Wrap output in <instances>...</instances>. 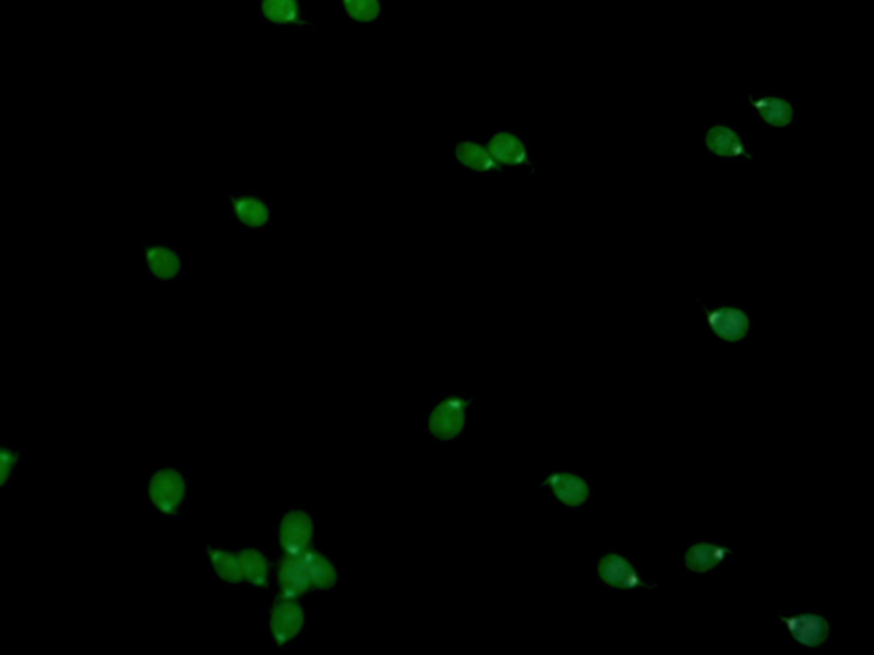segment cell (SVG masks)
Here are the masks:
<instances>
[{
  "mask_svg": "<svg viewBox=\"0 0 874 655\" xmlns=\"http://www.w3.org/2000/svg\"><path fill=\"white\" fill-rule=\"evenodd\" d=\"M226 200L235 223L247 233H267L274 226V209L259 191H229Z\"/></svg>",
  "mask_w": 874,
  "mask_h": 655,
  "instance_id": "ba28073f",
  "label": "cell"
},
{
  "mask_svg": "<svg viewBox=\"0 0 874 655\" xmlns=\"http://www.w3.org/2000/svg\"><path fill=\"white\" fill-rule=\"evenodd\" d=\"M23 466V451L16 445L0 442V491L8 490Z\"/></svg>",
  "mask_w": 874,
  "mask_h": 655,
  "instance_id": "7402d4cb",
  "label": "cell"
},
{
  "mask_svg": "<svg viewBox=\"0 0 874 655\" xmlns=\"http://www.w3.org/2000/svg\"><path fill=\"white\" fill-rule=\"evenodd\" d=\"M541 490L552 493L553 500L571 512L580 511L595 497V487L576 469H555L540 478Z\"/></svg>",
  "mask_w": 874,
  "mask_h": 655,
  "instance_id": "52a82bcc",
  "label": "cell"
},
{
  "mask_svg": "<svg viewBox=\"0 0 874 655\" xmlns=\"http://www.w3.org/2000/svg\"><path fill=\"white\" fill-rule=\"evenodd\" d=\"M240 562L241 581L253 590H267L274 579V565L271 557L260 548H243L236 551Z\"/></svg>",
  "mask_w": 874,
  "mask_h": 655,
  "instance_id": "d6986e66",
  "label": "cell"
},
{
  "mask_svg": "<svg viewBox=\"0 0 874 655\" xmlns=\"http://www.w3.org/2000/svg\"><path fill=\"white\" fill-rule=\"evenodd\" d=\"M595 579L607 590L624 591V593L658 587L656 582L644 579L643 572L632 562L631 557L619 551H607L596 557Z\"/></svg>",
  "mask_w": 874,
  "mask_h": 655,
  "instance_id": "5b68a950",
  "label": "cell"
},
{
  "mask_svg": "<svg viewBox=\"0 0 874 655\" xmlns=\"http://www.w3.org/2000/svg\"><path fill=\"white\" fill-rule=\"evenodd\" d=\"M307 628V609L301 599L275 594L268 611V633L275 647H289Z\"/></svg>",
  "mask_w": 874,
  "mask_h": 655,
  "instance_id": "8992f818",
  "label": "cell"
},
{
  "mask_svg": "<svg viewBox=\"0 0 874 655\" xmlns=\"http://www.w3.org/2000/svg\"><path fill=\"white\" fill-rule=\"evenodd\" d=\"M487 148L502 168L519 169V171L535 175L534 156L528 142L519 135L516 130L499 129L495 130L487 141Z\"/></svg>",
  "mask_w": 874,
  "mask_h": 655,
  "instance_id": "9c48e42d",
  "label": "cell"
},
{
  "mask_svg": "<svg viewBox=\"0 0 874 655\" xmlns=\"http://www.w3.org/2000/svg\"><path fill=\"white\" fill-rule=\"evenodd\" d=\"M259 17L263 24L283 29H316L301 0H260Z\"/></svg>",
  "mask_w": 874,
  "mask_h": 655,
  "instance_id": "9a60e30c",
  "label": "cell"
},
{
  "mask_svg": "<svg viewBox=\"0 0 874 655\" xmlns=\"http://www.w3.org/2000/svg\"><path fill=\"white\" fill-rule=\"evenodd\" d=\"M777 621L785 628L794 644L806 651H818L830 644L831 627L828 618L818 609L782 611L777 609Z\"/></svg>",
  "mask_w": 874,
  "mask_h": 655,
  "instance_id": "3957f363",
  "label": "cell"
},
{
  "mask_svg": "<svg viewBox=\"0 0 874 655\" xmlns=\"http://www.w3.org/2000/svg\"><path fill=\"white\" fill-rule=\"evenodd\" d=\"M299 558L307 570L311 593H330L337 587L340 582V570L328 555L311 546L310 550L302 551Z\"/></svg>",
  "mask_w": 874,
  "mask_h": 655,
  "instance_id": "ac0fdd59",
  "label": "cell"
},
{
  "mask_svg": "<svg viewBox=\"0 0 874 655\" xmlns=\"http://www.w3.org/2000/svg\"><path fill=\"white\" fill-rule=\"evenodd\" d=\"M274 581L277 584V594L280 596L302 599L311 593L307 570L302 567L299 555H280L274 565Z\"/></svg>",
  "mask_w": 874,
  "mask_h": 655,
  "instance_id": "2e32d148",
  "label": "cell"
},
{
  "mask_svg": "<svg viewBox=\"0 0 874 655\" xmlns=\"http://www.w3.org/2000/svg\"><path fill=\"white\" fill-rule=\"evenodd\" d=\"M277 543L287 555H301L314 543V517L308 509L290 508L277 526Z\"/></svg>",
  "mask_w": 874,
  "mask_h": 655,
  "instance_id": "30bf717a",
  "label": "cell"
},
{
  "mask_svg": "<svg viewBox=\"0 0 874 655\" xmlns=\"http://www.w3.org/2000/svg\"><path fill=\"white\" fill-rule=\"evenodd\" d=\"M344 14L352 23L374 24L385 14L383 0H340Z\"/></svg>",
  "mask_w": 874,
  "mask_h": 655,
  "instance_id": "44dd1931",
  "label": "cell"
},
{
  "mask_svg": "<svg viewBox=\"0 0 874 655\" xmlns=\"http://www.w3.org/2000/svg\"><path fill=\"white\" fill-rule=\"evenodd\" d=\"M750 108L764 126L773 129H791L797 123V102L782 94H749Z\"/></svg>",
  "mask_w": 874,
  "mask_h": 655,
  "instance_id": "5bb4252c",
  "label": "cell"
},
{
  "mask_svg": "<svg viewBox=\"0 0 874 655\" xmlns=\"http://www.w3.org/2000/svg\"><path fill=\"white\" fill-rule=\"evenodd\" d=\"M704 145L710 156L719 157L722 160H752L755 153L749 147L741 132L728 123L718 121L704 133Z\"/></svg>",
  "mask_w": 874,
  "mask_h": 655,
  "instance_id": "4fadbf2b",
  "label": "cell"
},
{
  "mask_svg": "<svg viewBox=\"0 0 874 655\" xmlns=\"http://www.w3.org/2000/svg\"><path fill=\"white\" fill-rule=\"evenodd\" d=\"M145 497L157 514L168 519L178 517L189 500V480L175 464H161L147 475Z\"/></svg>",
  "mask_w": 874,
  "mask_h": 655,
  "instance_id": "6da1fadb",
  "label": "cell"
},
{
  "mask_svg": "<svg viewBox=\"0 0 874 655\" xmlns=\"http://www.w3.org/2000/svg\"><path fill=\"white\" fill-rule=\"evenodd\" d=\"M145 272L153 281L169 284L183 277V257L177 246L168 241H154L142 245L139 250Z\"/></svg>",
  "mask_w": 874,
  "mask_h": 655,
  "instance_id": "8fae6325",
  "label": "cell"
},
{
  "mask_svg": "<svg viewBox=\"0 0 874 655\" xmlns=\"http://www.w3.org/2000/svg\"><path fill=\"white\" fill-rule=\"evenodd\" d=\"M456 164L463 171L471 172L477 176L501 175L502 166L489 153V148L483 142L475 139H462L455 142L453 148Z\"/></svg>",
  "mask_w": 874,
  "mask_h": 655,
  "instance_id": "e0dca14e",
  "label": "cell"
},
{
  "mask_svg": "<svg viewBox=\"0 0 874 655\" xmlns=\"http://www.w3.org/2000/svg\"><path fill=\"white\" fill-rule=\"evenodd\" d=\"M474 400L467 394H444L428 414V433L440 442L458 441L467 432L470 406Z\"/></svg>",
  "mask_w": 874,
  "mask_h": 655,
  "instance_id": "7a4b0ae2",
  "label": "cell"
},
{
  "mask_svg": "<svg viewBox=\"0 0 874 655\" xmlns=\"http://www.w3.org/2000/svg\"><path fill=\"white\" fill-rule=\"evenodd\" d=\"M698 308L706 318L707 330L721 344L741 345L749 342L755 326L749 311L734 305L706 306L702 300H698Z\"/></svg>",
  "mask_w": 874,
  "mask_h": 655,
  "instance_id": "277c9868",
  "label": "cell"
},
{
  "mask_svg": "<svg viewBox=\"0 0 874 655\" xmlns=\"http://www.w3.org/2000/svg\"><path fill=\"white\" fill-rule=\"evenodd\" d=\"M734 555L733 546L726 541H710L697 539L686 546L682 555L683 569L692 575H707L719 567L725 565Z\"/></svg>",
  "mask_w": 874,
  "mask_h": 655,
  "instance_id": "7c38bea8",
  "label": "cell"
},
{
  "mask_svg": "<svg viewBox=\"0 0 874 655\" xmlns=\"http://www.w3.org/2000/svg\"><path fill=\"white\" fill-rule=\"evenodd\" d=\"M204 553L205 558H207L208 567H211L212 573L216 575L217 581L231 585V587L243 585L240 562H238L236 551L224 550V548H219L216 545H205Z\"/></svg>",
  "mask_w": 874,
  "mask_h": 655,
  "instance_id": "ffe728a7",
  "label": "cell"
}]
</instances>
